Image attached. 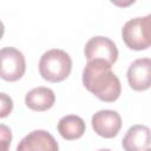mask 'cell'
Listing matches in <instances>:
<instances>
[{"mask_svg":"<svg viewBox=\"0 0 151 151\" xmlns=\"http://www.w3.org/2000/svg\"><path fill=\"white\" fill-rule=\"evenodd\" d=\"M83 84L98 99L106 103L117 100L122 93L119 78L111 71V65L103 60L87 61L83 71Z\"/></svg>","mask_w":151,"mask_h":151,"instance_id":"1","label":"cell"},{"mask_svg":"<svg viewBox=\"0 0 151 151\" xmlns=\"http://www.w3.org/2000/svg\"><path fill=\"white\" fill-rule=\"evenodd\" d=\"M72 70V59L63 50L52 48L45 52L39 60L40 76L51 83H59L66 79Z\"/></svg>","mask_w":151,"mask_h":151,"instance_id":"2","label":"cell"},{"mask_svg":"<svg viewBox=\"0 0 151 151\" xmlns=\"http://www.w3.org/2000/svg\"><path fill=\"white\" fill-rule=\"evenodd\" d=\"M26 71L24 54L15 47H4L0 51V77L7 81L19 80Z\"/></svg>","mask_w":151,"mask_h":151,"instance_id":"3","label":"cell"},{"mask_svg":"<svg viewBox=\"0 0 151 151\" xmlns=\"http://www.w3.org/2000/svg\"><path fill=\"white\" fill-rule=\"evenodd\" d=\"M85 57L87 61L103 60L109 65H113L118 58V48L116 44L107 37L96 35L85 45Z\"/></svg>","mask_w":151,"mask_h":151,"instance_id":"4","label":"cell"},{"mask_svg":"<svg viewBox=\"0 0 151 151\" xmlns=\"http://www.w3.org/2000/svg\"><path fill=\"white\" fill-rule=\"evenodd\" d=\"M92 129L103 138H113L122 127V118L117 111L100 110L97 111L91 119Z\"/></svg>","mask_w":151,"mask_h":151,"instance_id":"5","label":"cell"},{"mask_svg":"<svg viewBox=\"0 0 151 151\" xmlns=\"http://www.w3.org/2000/svg\"><path fill=\"white\" fill-rule=\"evenodd\" d=\"M17 151H59V145L50 132L34 130L19 142Z\"/></svg>","mask_w":151,"mask_h":151,"instance_id":"6","label":"cell"},{"mask_svg":"<svg viewBox=\"0 0 151 151\" xmlns=\"http://www.w3.org/2000/svg\"><path fill=\"white\" fill-rule=\"evenodd\" d=\"M127 81L132 90L145 91L151 87V58L136 59L127 68Z\"/></svg>","mask_w":151,"mask_h":151,"instance_id":"7","label":"cell"},{"mask_svg":"<svg viewBox=\"0 0 151 151\" xmlns=\"http://www.w3.org/2000/svg\"><path fill=\"white\" fill-rule=\"evenodd\" d=\"M151 143V130L145 125L131 126L123 140L122 145L124 151H144Z\"/></svg>","mask_w":151,"mask_h":151,"instance_id":"8","label":"cell"},{"mask_svg":"<svg viewBox=\"0 0 151 151\" xmlns=\"http://www.w3.org/2000/svg\"><path fill=\"white\" fill-rule=\"evenodd\" d=\"M140 18L137 17L126 21L122 28V37L126 46L134 51H142L150 47L143 35L142 26H140Z\"/></svg>","mask_w":151,"mask_h":151,"instance_id":"9","label":"cell"},{"mask_svg":"<svg viewBox=\"0 0 151 151\" xmlns=\"http://www.w3.org/2000/svg\"><path fill=\"white\" fill-rule=\"evenodd\" d=\"M55 94L53 90L44 86L34 87L27 92L25 97V104L33 111H46L54 105Z\"/></svg>","mask_w":151,"mask_h":151,"instance_id":"10","label":"cell"},{"mask_svg":"<svg viewBox=\"0 0 151 151\" xmlns=\"http://www.w3.org/2000/svg\"><path fill=\"white\" fill-rule=\"evenodd\" d=\"M58 132L66 140H74L80 138L85 132V122L81 117L76 114H67L58 122Z\"/></svg>","mask_w":151,"mask_h":151,"instance_id":"11","label":"cell"},{"mask_svg":"<svg viewBox=\"0 0 151 151\" xmlns=\"http://www.w3.org/2000/svg\"><path fill=\"white\" fill-rule=\"evenodd\" d=\"M140 26L146 44L151 46V13L140 18Z\"/></svg>","mask_w":151,"mask_h":151,"instance_id":"12","label":"cell"},{"mask_svg":"<svg viewBox=\"0 0 151 151\" xmlns=\"http://www.w3.org/2000/svg\"><path fill=\"white\" fill-rule=\"evenodd\" d=\"M0 97H1V113H0V117L1 118H5L8 113H11V111L13 109V101L4 92L0 93Z\"/></svg>","mask_w":151,"mask_h":151,"instance_id":"13","label":"cell"},{"mask_svg":"<svg viewBox=\"0 0 151 151\" xmlns=\"http://www.w3.org/2000/svg\"><path fill=\"white\" fill-rule=\"evenodd\" d=\"M0 129H1V139H2V144H4V146H2V151H7V149H8V144L11 143V139H12L11 130H9L6 125H4V124H1Z\"/></svg>","mask_w":151,"mask_h":151,"instance_id":"14","label":"cell"},{"mask_svg":"<svg viewBox=\"0 0 151 151\" xmlns=\"http://www.w3.org/2000/svg\"><path fill=\"white\" fill-rule=\"evenodd\" d=\"M97 151H111L110 149H99V150H97Z\"/></svg>","mask_w":151,"mask_h":151,"instance_id":"15","label":"cell"},{"mask_svg":"<svg viewBox=\"0 0 151 151\" xmlns=\"http://www.w3.org/2000/svg\"><path fill=\"white\" fill-rule=\"evenodd\" d=\"M144 151H151V147H147V149H145Z\"/></svg>","mask_w":151,"mask_h":151,"instance_id":"16","label":"cell"}]
</instances>
